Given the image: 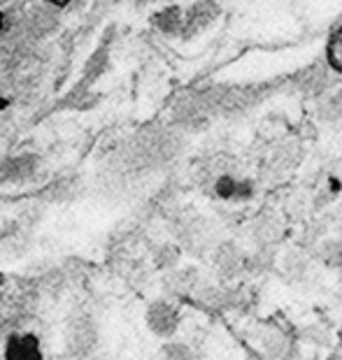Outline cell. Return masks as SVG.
<instances>
[{"label":"cell","mask_w":342,"mask_h":360,"mask_svg":"<svg viewBox=\"0 0 342 360\" xmlns=\"http://www.w3.org/2000/svg\"><path fill=\"white\" fill-rule=\"evenodd\" d=\"M65 351L70 356H89L98 347V326L89 314H75L65 328Z\"/></svg>","instance_id":"1"},{"label":"cell","mask_w":342,"mask_h":360,"mask_svg":"<svg viewBox=\"0 0 342 360\" xmlns=\"http://www.w3.org/2000/svg\"><path fill=\"white\" fill-rule=\"evenodd\" d=\"M163 360H196V354L184 342H165L161 349Z\"/></svg>","instance_id":"4"},{"label":"cell","mask_w":342,"mask_h":360,"mask_svg":"<svg viewBox=\"0 0 342 360\" xmlns=\"http://www.w3.org/2000/svg\"><path fill=\"white\" fill-rule=\"evenodd\" d=\"M51 5H56V7H63V5H68V3H72V0H49Z\"/></svg>","instance_id":"6"},{"label":"cell","mask_w":342,"mask_h":360,"mask_svg":"<svg viewBox=\"0 0 342 360\" xmlns=\"http://www.w3.org/2000/svg\"><path fill=\"white\" fill-rule=\"evenodd\" d=\"M329 63L342 72V28L331 37V42H329Z\"/></svg>","instance_id":"5"},{"label":"cell","mask_w":342,"mask_h":360,"mask_svg":"<svg viewBox=\"0 0 342 360\" xmlns=\"http://www.w3.org/2000/svg\"><path fill=\"white\" fill-rule=\"evenodd\" d=\"M3 358L5 360H42L40 337L28 330H17V333L5 335Z\"/></svg>","instance_id":"3"},{"label":"cell","mask_w":342,"mask_h":360,"mask_svg":"<svg viewBox=\"0 0 342 360\" xmlns=\"http://www.w3.org/2000/svg\"><path fill=\"white\" fill-rule=\"evenodd\" d=\"M144 323H147L151 335L161 337V340H170L182 323V314L168 300H154L144 311Z\"/></svg>","instance_id":"2"}]
</instances>
